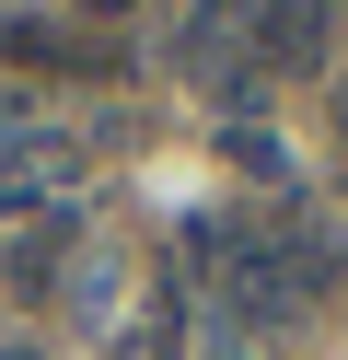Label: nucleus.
Returning <instances> with one entry per match:
<instances>
[{"instance_id":"f03ea898","label":"nucleus","mask_w":348,"mask_h":360,"mask_svg":"<svg viewBox=\"0 0 348 360\" xmlns=\"http://www.w3.org/2000/svg\"><path fill=\"white\" fill-rule=\"evenodd\" d=\"M70 244H82V221H70V210L23 221V233H12V279H23V290H35V279H58V256H70Z\"/></svg>"},{"instance_id":"f257e3e1","label":"nucleus","mask_w":348,"mask_h":360,"mask_svg":"<svg viewBox=\"0 0 348 360\" xmlns=\"http://www.w3.org/2000/svg\"><path fill=\"white\" fill-rule=\"evenodd\" d=\"M244 35H255V58H267V70H314L337 24H325V0H255Z\"/></svg>"},{"instance_id":"7ed1b4c3","label":"nucleus","mask_w":348,"mask_h":360,"mask_svg":"<svg viewBox=\"0 0 348 360\" xmlns=\"http://www.w3.org/2000/svg\"><path fill=\"white\" fill-rule=\"evenodd\" d=\"M232 174H255V186H278V174H290V151H278L267 128H232Z\"/></svg>"},{"instance_id":"20e7f679","label":"nucleus","mask_w":348,"mask_h":360,"mask_svg":"<svg viewBox=\"0 0 348 360\" xmlns=\"http://www.w3.org/2000/svg\"><path fill=\"white\" fill-rule=\"evenodd\" d=\"M93 12H116V0H93Z\"/></svg>"}]
</instances>
